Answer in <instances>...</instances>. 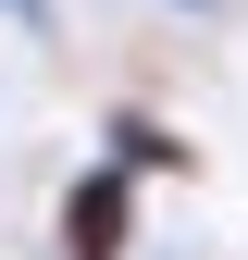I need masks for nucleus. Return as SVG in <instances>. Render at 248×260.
I'll list each match as a JSON object with an SVG mask.
<instances>
[{
	"label": "nucleus",
	"instance_id": "obj_3",
	"mask_svg": "<svg viewBox=\"0 0 248 260\" xmlns=\"http://www.w3.org/2000/svg\"><path fill=\"white\" fill-rule=\"evenodd\" d=\"M0 13H13V25H25V38H38V25H50V0H0Z\"/></svg>",
	"mask_w": 248,
	"mask_h": 260
},
{
	"label": "nucleus",
	"instance_id": "obj_2",
	"mask_svg": "<svg viewBox=\"0 0 248 260\" xmlns=\"http://www.w3.org/2000/svg\"><path fill=\"white\" fill-rule=\"evenodd\" d=\"M112 149H124V174H199V149H186V137H162L149 112H112Z\"/></svg>",
	"mask_w": 248,
	"mask_h": 260
},
{
	"label": "nucleus",
	"instance_id": "obj_1",
	"mask_svg": "<svg viewBox=\"0 0 248 260\" xmlns=\"http://www.w3.org/2000/svg\"><path fill=\"white\" fill-rule=\"evenodd\" d=\"M124 236H137V174L124 161H87L62 186V260H124Z\"/></svg>",
	"mask_w": 248,
	"mask_h": 260
}]
</instances>
